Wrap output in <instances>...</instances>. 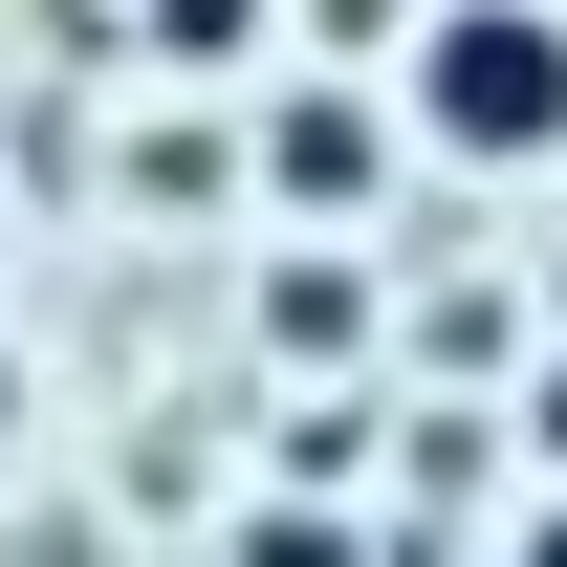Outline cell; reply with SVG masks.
<instances>
[{
  "instance_id": "cell-2",
  "label": "cell",
  "mask_w": 567,
  "mask_h": 567,
  "mask_svg": "<svg viewBox=\"0 0 567 567\" xmlns=\"http://www.w3.org/2000/svg\"><path fill=\"white\" fill-rule=\"evenodd\" d=\"M262 175H284L306 218H350V197H371V110H350V87H284V110H262Z\"/></svg>"
},
{
  "instance_id": "cell-1",
  "label": "cell",
  "mask_w": 567,
  "mask_h": 567,
  "mask_svg": "<svg viewBox=\"0 0 567 567\" xmlns=\"http://www.w3.org/2000/svg\"><path fill=\"white\" fill-rule=\"evenodd\" d=\"M393 87H415V132H436V153L524 175V153H567V0H436Z\"/></svg>"
},
{
  "instance_id": "cell-7",
  "label": "cell",
  "mask_w": 567,
  "mask_h": 567,
  "mask_svg": "<svg viewBox=\"0 0 567 567\" xmlns=\"http://www.w3.org/2000/svg\"><path fill=\"white\" fill-rule=\"evenodd\" d=\"M0 436H22V350H0Z\"/></svg>"
},
{
  "instance_id": "cell-5",
  "label": "cell",
  "mask_w": 567,
  "mask_h": 567,
  "mask_svg": "<svg viewBox=\"0 0 567 567\" xmlns=\"http://www.w3.org/2000/svg\"><path fill=\"white\" fill-rule=\"evenodd\" d=\"M524 436H546V458H567V371H546V393H524Z\"/></svg>"
},
{
  "instance_id": "cell-6",
  "label": "cell",
  "mask_w": 567,
  "mask_h": 567,
  "mask_svg": "<svg viewBox=\"0 0 567 567\" xmlns=\"http://www.w3.org/2000/svg\"><path fill=\"white\" fill-rule=\"evenodd\" d=\"M524 567H567V502H546V524H524Z\"/></svg>"
},
{
  "instance_id": "cell-4",
  "label": "cell",
  "mask_w": 567,
  "mask_h": 567,
  "mask_svg": "<svg viewBox=\"0 0 567 567\" xmlns=\"http://www.w3.org/2000/svg\"><path fill=\"white\" fill-rule=\"evenodd\" d=\"M240 567H350V524H306V502H284V524H240Z\"/></svg>"
},
{
  "instance_id": "cell-3",
  "label": "cell",
  "mask_w": 567,
  "mask_h": 567,
  "mask_svg": "<svg viewBox=\"0 0 567 567\" xmlns=\"http://www.w3.org/2000/svg\"><path fill=\"white\" fill-rule=\"evenodd\" d=\"M153 44H175V66H240V44H262V0H153Z\"/></svg>"
}]
</instances>
